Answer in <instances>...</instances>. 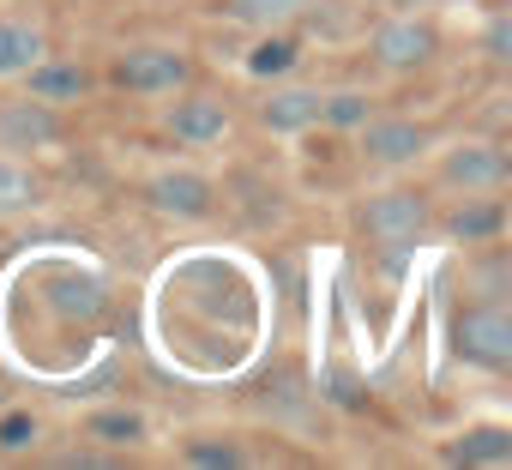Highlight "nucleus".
<instances>
[{
	"label": "nucleus",
	"instance_id": "f257e3e1",
	"mask_svg": "<svg viewBox=\"0 0 512 470\" xmlns=\"http://www.w3.org/2000/svg\"><path fill=\"white\" fill-rule=\"evenodd\" d=\"M193 79V61L175 49H127L115 61V85L121 91H145V97H175Z\"/></svg>",
	"mask_w": 512,
	"mask_h": 470
},
{
	"label": "nucleus",
	"instance_id": "412c9836",
	"mask_svg": "<svg viewBox=\"0 0 512 470\" xmlns=\"http://www.w3.org/2000/svg\"><path fill=\"white\" fill-rule=\"evenodd\" d=\"M482 49H488V61H506L512 55V19L500 13L494 25H488V37H482Z\"/></svg>",
	"mask_w": 512,
	"mask_h": 470
},
{
	"label": "nucleus",
	"instance_id": "ddd939ff",
	"mask_svg": "<svg viewBox=\"0 0 512 470\" xmlns=\"http://www.w3.org/2000/svg\"><path fill=\"white\" fill-rule=\"evenodd\" d=\"M512 458V434L506 428H476L452 446V464H506Z\"/></svg>",
	"mask_w": 512,
	"mask_h": 470
},
{
	"label": "nucleus",
	"instance_id": "7ed1b4c3",
	"mask_svg": "<svg viewBox=\"0 0 512 470\" xmlns=\"http://www.w3.org/2000/svg\"><path fill=\"white\" fill-rule=\"evenodd\" d=\"M452 344H458V356H470L482 368H506L512 362V320L500 308H470V314H458Z\"/></svg>",
	"mask_w": 512,
	"mask_h": 470
},
{
	"label": "nucleus",
	"instance_id": "9b49d317",
	"mask_svg": "<svg viewBox=\"0 0 512 470\" xmlns=\"http://www.w3.org/2000/svg\"><path fill=\"white\" fill-rule=\"evenodd\" d=\"M43 61V31L37 25H0V79H13Z\"/></svg>",
	"mask_w": 512,
	"mask_h": 470
},
{
	"label": "nucleus",
	"instance_id": "f03ea898",
	"mask_svg": "<svg viewBox=\"0 0 512 470\" xmlns=\"http://www.w3.org/2000/svg\"><path fill=\"white\" fill-rule=\"evenodd\" d=\"M428 229V205L416 199V193H380V199H368V235L380 248H392V260L416 242V235Z\"/></svg>",
	"mask_w": 512,
	"mask_h": 470
},
{
	"label": "nucleus",
	"instance_id": "1a4fd4ad",
	"mask_svg": "<svg viewBox=\"0 0 512 470\" xmlns=\"http://www.w3.org/2000/svg\"><path fill=\"white\" fill-rule=\"evenodd\" d=\"M368 127V121H362ZM428 151V133L416 127V121H374L368 127V157L374 163H410V157H422Z\"/></svg>",
	"mask_w": 512,
	"mask_h": 470
},
{
	"label": "nucleus",
	"instance_id": "4468645a",
	"mask_svg": "<svg viewBox=\"0 0 512 470\" xmlns=\"http://www.w3.org/2000/svg\"><path fill=\"white\" fill-rule=\"evenodd\" d=\"M302 7H308V0H229V13H235L241 25H260V31H272V25H290Z\"/></svg>",
	"mask_w": 512,
	"mask_h": 470
},
{
	"label": "nucleus",
	"instance_id": "2eb2a0df",
	"mask_svg": "<svg viewBox=\"0 0 512 470\" xmlns=\"http://www.w3.org/2000/svg\"><path fill=\"white\" fill-rule=\"evenodd\" d=\"M452 235H458V242H488V235H500V205L494 199L488 205H464L452 217Z\"/></svg>",
	"mask_w": 512,
	"mask_h": 470
},
{
	"label": "nucleus",
	"instance_id": "dca6fc26",
	"mask_svg": "<svg viewBox=\"0 0 512 470\" xmlns=\"http://www.w3.org/2000/svg\"><path fill=\"white\" fill-rule=\"evenodd\" d=\"M25 205H37V181H31V169H19V163L0 157V211H25Z\"/></svg>",
	"mask_w": 512,
	"mask_h": 470
},
{
	"label": "nucleus",
	"instance_id": "6e6552de",
	"mask_svg": "<svg viewBox=\"0 0 512 470\" xmlns=\"http://www.w3.org/2000/svg\"><path fill=\"white\" fill-rule=\"evenodd\" d=\"M223 127H229V115H223L217 97H181L169 109V133L187 139V145H211V139H223Z\"/></svg>",
	"mask_w": 512,
	"mask_h": 470
},
{
	"label": "nucleus",
	"instance_id": "39448f33",
	"mask_svg": "<svg viewBox=\"0 0 512 470\" xmlns=\"http://www.w3.org/2000/svg\"><path fill=\"white\" fill-rule=\"evenodd\" d=\"M434 49H440V37H434L428 19H392V25L374 31V61L380 67H422Z\"/></svg>",
	"mask_w": 512,
	"mask_h": 470
},
{
	"label": "nucleus",
	"instance_id": "f3484780",
	"mask_svg": "<svg viewBox=\"0 0 512 470\" xmlns=\"http://www.w3.org/2000/svg\"><path fill=\"white\" fill-rule=\"evenodd\" d=\"M290 67H296V49H290L284 37H272V43H260V49L247 55V73H253V79H278V73H290Z\"/></svg>",
	"mask_w": 512,
	"mask_h": 470
},
{
	"label": "nucleus",
	"instance_id": "4be33fe9",
	"mask_svg": "<svg viewBox=\"0 0 512 470\" xmlns=\"http://www.w3.org/2000/svg\"><path fill=\"white\" fill-rule=\"evenodd\" d=\"M187 464H241L235 446H187Z\"/></svg>",
	"mask_w": 512,
	"mask_h": 470
},
{
	"label": "nucleus",
	"instance_id": "0eeeda50",
	"mask_svg": "<svg viewBox=\"0 0 512 470\" xmlns=\"http://www.w3.org/2000/svg\"><path fill=\"white\" fill-rule=\"evenodd\" d=\"M151 205L163 211V217H205L211 211V181H199V175H187V169H169V175H157L151 181Z\"/></svg>",
	"mask_w": 512,
	"mask_h": 470
},
{
	"label": "nucleus",
	"instance_id": "423d86ee",
	"mask_svg": "<svg viewBox=\"0 0 512 470\" xmlns=\"http://www.w3.org/2000/svg\"><path fill=\"white\" fill-rule=\"evenodd\" d=\"M446 181L464 193H494L506 181V157L494 145H458V151H446Z\"/></svg>",
	"mask_w": 512,
	"mask_h": 470
},
{
	"label": "nucleus",
	"instance_id": "aec40b11",
	"mask_svg": "<svg viewBox=\"0 0 512 470\" xmlns=\"http://www.w3.org/2000/svg\"><path fill=\"white\" fill-rule=\"evenodd\" d=\"M31 440H37V416H31V410L0 416V452H25Z\"/></svg>",
	"mask_w": 512,
	"mask_h": 470
},
{
	"label": "nucleus",
	"instance_id": "a211bd4d",
	"mask_svg": "<svg viewBox=\"0 0 512 470\" xmlns=\"http://www.w3.org/2000/svg\"><path fill=\"white\" fill-rule=\"evenodd\" d=\"M91 434H97V440L127 446V440H139V434H145V416H133V410H103V416H91Z\"/></svg>",
	"mask_w": 512,
	"mask_h": 470
},
{
	"label": "nucleus",
	"instance_id": "6ab92c4d",
	"mask_svg": "<svg viewBox=\"0 0 512 470\" xmlns=\"http://www.w3.org/2000/svg\"><path fill=\"white\" fill-rule=\"evenodd\" d=\"M320 115L332 127H362L368 121V97L362 91H338V97H320Z\"/></svg>",
	"mask_w": 512,
	"mask_h": 470
},
{
	"label": "nucleus",
	"instance_id": "f8f14e48",
	"mask_svg": "<svg viewBox=\"0 0 512 470\" xmlns=\"http://www.w3.org/2000/svg\"><path fill=\"white\" fill-rule=\"evenodd\" d=\"M31 73V97H43V103H67V97H85L91 91V79H85V67H25Z\"/></svg>",
	"mask_w": 512,
	"mask_h": 470
},
{
	"label": "nucleus",
	"instance_id": "9d476101",
	"mask_svg": "<svg viewBox=\"0 0 512 470\" xmlns=\"http://www.w3.org/2000/svg\"><path fill=\"white\" fill-rule=\"evenodd\" d=\"M260 121L272 127V133H302V127H314L320 121V91H272L266 97V109H260Z\"/></svg>",
	"mask_w": 512,
	"mask_h": 470
},
{
	"label": "nucleus",
	"instance_id": "20e7f679",
	"mask_svg": "<svg viewBox=\"0 0 512 470\" xmlns=\"http://www.w3.org/2000/svg\"><path fill=\"white\" fill-rule=\"evenodd\" d=\"M61 139V121L43 97H25V103H0V151H43Z\"/></svg>",
	"mask_w": 512,
	"mask_h": 470
}]
</instances>
